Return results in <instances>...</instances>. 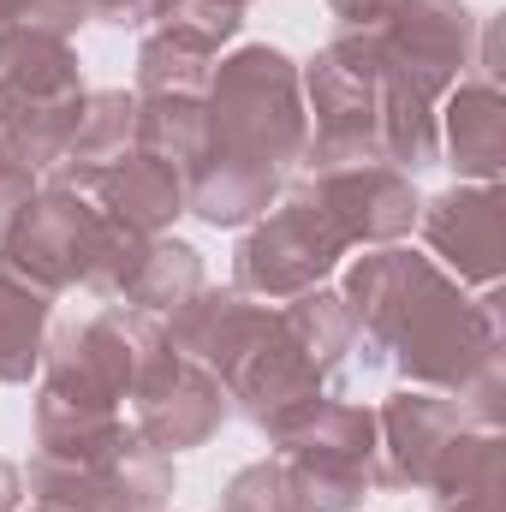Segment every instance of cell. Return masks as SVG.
<instances>
[{"mask_svg": "<svg viewBox=\"0 0 506 512\" xmlns=\"http://www.w3.org/2000/svg\"><path fill=\"white\" fill-rule=\"evenodd\" d=\"M304 173L322 167H352V161H387L399 173H423L441 161V131L435 102L387 60L376 30H346L334 36L304 72Z\"/></svg>", "mask_w": 506, "mask_h": 512, "instance_id": "cell-1", "label": "cell"}, {"mask_svg": "<svg viewBox=\"0 0 506 512\" xmlns=\"http://www.w3.org/2000/svg\"><path fill=\"white\" fill-rule=\"evenodd\" d=\"M203 114H209L203 155L251 161V167H274V173L298 167L304 137H310L298 66H292V54H280L268 42H245L215 66Z\"/></svg>", "mask_w": 506, "mask_h": 512, "instance_id": "cell-2", "label": "cell"}, {"mask_svg": "<svg viewBox=\"0 0 506 512\" xmlns=\"http://www.w3.org/2000/svg\"><path fill=\"white\" fill-rule=\"evenodd\" d=\"M84 66L66 36L6 24L0 30V143L48 173L84 114Z\"/></svg>", "mask_w": 506, "mask_h": 512, "instance_id": "cell-3", "label": "cell"}, {"mask_svg": "<svg viewBox=\"0 0 506 512\" xmlns=\"http://www.w3.org/2000/svg\"><path fill=\"white\" fill-rule=\"evenodd\" d=\"M262 435L274 441V459L292 477L304 512H346L376 489V411L370 405L316 393L310 405H298Z\"/></svg>", "mask_w": 506, "mask_h": 512, "instance_id": "cell-4", "label": "cell"}, {"mask_svg": "<svg viewBox=\"0 0 506 512\" xmlns=\"http://www.w3.org/2000/svg\"><path fill=\"white\" fill-rule=\"evenodd\" d=\"M155 352H161V322L155 316H137L126 304L96 310L84 322H66L42 346V393L72 399V405L120 411L137 393L143 370L155 364Z\"/></svg>", "mask_w": 506, "mask_h": 512, "instance_id": "cell-5", "label": "cell"}, {"mask_svg": "<svg viewBox=\"0 0 506 512\" xmlns=\"http://www.w3.org/2000/svg\"><path fill=\"white\" fill-rule=\"evenodd\" d=\"M346 256L340 233L328 227V215L292 191L280 197L274 209L256 215V227L239 239V256H233V286L251 292L262 304H286L310 286H322L334 274V262Z\"/></svg>", "mask_w": 506, "mask_h": 512, "instance_id": "cell-6", "label": "cell"}, {"mask_svg": "<svg viewBox=\"0 0 506 512\" xmlns=\"http://www.w3.org/2000/svg\"><path fill=\"white\" fill-rule=\"evenodd\" d=\"M298 191L328 215V227L340 233L346 251H352V245H370V251H376V245L405 239V233L417 227V209H423L411 173H399V167H387V161H352V167L304 173Z\"/></svg>", "mask_w": 506, "mask_h": 512, "instance_id": "cell-7", "label": "cell"}, {"mask_svg": "<svg viewBox=\"0 0 506 512\" xmlns=\"http://www.w3.org/2000/svg\"><path fill=\"white\" fill-rule=\"evenodd\" d=\"M96 227H102V209H90L84 191L48 185L18 209V221L0 239V256L60 298L66 286H84V268H90V251H96Z\"/></svg>", "mask_w": 506, "mask_h": 512, "instance_id": "cell-8", "label": "cell"}, {"mask_svg": "<svg viewBox=\"0 0 506 512\" xmlns=\"http://www.w3.org/2000/svg\"><path fill=\"white\" fill-rule=\"evenodd\" d=\"M131 405H137V423H131V429H137L149 447H161V453H185V447L215 441L221 423H227V411H233L221 376H209L203 364L167 352V340H161L155 364L143 370Z\"/></svg>", "mask_w": 506, "mask_h": 512, "instance_id": "cell-9", "label": "cell"}, {"mask_svg": "<svg viewBox=\"0 0 506 512\" xmlns=\"http://www.w3.org/2000/svg\"><path fill=\"white\" fill-rule=\"evenodd\" d=\"M387 48V60L429 96L441 102L465 66H471V36H477V18L465 0H399L381 24H370Z\"/></svg>", "mask_w": 506, "mask_h": 512, "instance_id": "cell-10", "label": "cell"}, {"mask_svg": "<svg viewBox=\"0 0 506 512\" xmlns=\"http://www.w3.org/2000/svg\"><path fill=\"white\" fill-rule=\"evenodd\" d=\"M471 429V417L459 411V399L429 393V387H405L376 411V483L387 489H423L435 483V465L447 459V447Z\"/></svg>", "mask_w": 506, "mask_h": 512, "instance_id": "cell-11", "label": "cell"}, {"mask_svg": "<svg viewBox=\"0 0 506 512\" xmlns=\"http://www.w3.org/2000/svg\"><path fill=\"white\" fill-rule=\"evenodd\" d=\"M417 227L429 251L441 256L459 280L495 286L506 268V197L501 185H453L417 209Z\"/></svg>", "mask_w": 506, "mask_h": 512, "instance_id": "cell-12", "label": "cell"}, {"mask_svg": "<svg viewBox=\"0 0 506 512\" xmlns=\"http://www.w3.org/2000/svg\"><path fill=\"white\" fill-rule=\"evenodd\" d=\"M322 370L298 352V340L280 328V310H274V322L256 334L251 346L221 370V387H227V399L251 417L256 429H274L280 417H292L298 405H310L316 393H322Z\"/></svg>", "mask_w": 506, "mask_h": 512, "instance_id": "cell-13", "label": "cell"}, {"mask_svg": "<svg viewBox=\"0 0 506 512\" xmlns=\"http://www.w3.org/2000/svg\"><path fill=\"white\" fill-rule=\"evenodd\" d=\"M268 322H274V304H262L251 292H239V286H197L167 316L161 340H167V352H179V358L203 364L209 376H221Z\"/></svg>", "mask_w": 506, "mask_h": 512, "instance_id": "cell-14", "label": "cell"}, {"mask_svg": "<svg viewBox=\"0 0 506 512\" xmlns=\"http://www.w3.org/2000/svg\"><path fill=\"white\" fill-rule=\"evenodd\" d=\"M441 149L447 161L459 167V179L471 185H501L506 173V96L495 78H459L447 96H441Z\"/></svg>", "mask_w": 506, "mask_h": 512, "instance_id": "cell-15", "label": "cell"}, {"mask_svg": "<svg viewBox=\"0 0 506 512\" xmlns=\"http://www.w3.org/2000/svg\"><path fill=\"white\" fill-rule=\"evenodd\" d=\"M131 149H137V96H126V90H90L78 126H72L66 149H60V161L48 167V185L96 191L102 173L120 167Z\"/></svg>", "mask_w": 506, "mask_h": 512, "instance_id": "cell-16", "label": "cell"}, {"mask_svg": "<svg viewBox=\"0 0 506 512\" xmlns=\"http://www.w3.org/2000/svg\"><path fill=\"white\" fill-rule=\"evenodd\" d=\"M96 197H102V209L114 221H126L137 233H167L185 215V173L173 161H155V155L131 149L120 167L102 173Z\"/></svg>", "mask_w": 506, "mask_h": 512, "instance_id": "cell-17", "label": "cell"}, {"mask_svg": "<svg viewBox=\"0 0 506 512\" xmlns=\"http://www.w3.org/2000/svg\"><path fill=\"white\" fill-rule=\"evenodd\" d=\"M435 512H506V441L501 429H465L435 465Z\"/></svg>", "mask_w": 506, "mask_h": 512, "instance_id": "cell-18", "label": "cell"}, {"mask_svg": "<svg viewBox=\"0 0 506 512\" xmlns=\"http://www.w3.org/2000/svg\"><path fill=\"white\" fill-rule=\"evenodd\" d=\"M48 316H54V292L0 256V382L6 387H24L42 370Z\"/></svg>", "mask_w": 506, "mask_h": 512, "instance_id": "cell-19", "label": "cell"}, {"mask_svg": "<svg viewBox=\"0 0 506 512\" xmlns=\"http://www.w3.org/2000/svg\"><path fill=\"white\" fill-rule=\"evenodd\" d=\"M221 66V48L179 24H155L137 48V90L131 96H209V78Z\"/></svg>", "mask_w": 506, "mask_h": 512, "instance_id": "cell-20", "label": "cell"}, {"mask_svg": "<svg viewBox=\"0 0 506 512\" xmlns=\"http://www.w3.org/2000/svg\"><path fill=\"white\" fill-rule=\"evenodd\" d=\"M203 286V256L191 251L185 239H167V233H149L143 239V256L131 268L120 304L137 310V316H173L191 292Z\"/></svg>", "mask_w": 506, "mask_h": 512, "instance_id": "cell-21", "label": "cell"}, {"mask_svg": "<svg viewBox=\"0 0 506 512\" xmlns=\"http://www.w3.org/2000/svg\"><path fill=\"white\" fill-rule=\"evenodd\" d=\"M137 149L155 161H173L185 179L209 149L203 96H137Z\"/></svg>", "mask_w": 506, "mask_h": 512, "instance_id": "cell-22", "label": "cell"}, {"mask_svg": "<svg viewBox=\"0 0 506 512\" xmlns=\"http://www.w3.org/2000/svg\"><path fill=\"white\" fill-rule=\"evenodd\" d=\"M274 310H280V328L298 340V352H304L322 376H334V370L346 364V352H352V310H346L340 292L310 286V292H298V298H286V304H274Z\"/></svg>", "mask_w": 506, "mask_h": 512, "instance_id": "cell-23", "label": "cell"}, {"mask_svg": "<svg viewBox=\"0 0 506 512\" xmlns=\"http://www.w3.org/2000/svg\"><path fill=\"white\" fill-rule=\"evenodd\" d=\"M143 239H149V233H137V227L114 221V215L102 209L96 251H90V268H84V292H96V298H120L126 280H131V268H137V256H143Z\"/></svg>", "mask_w": 506, "mask_h": 512, "instance_id": "cell-24", "label": "cell"}, {"mask_svg": "<svg viewBox=\"0 0 506 512\" xmlns=\"http://www.w3.org/2000/svg\"><path fill=\"white\" fill-rule=\"evenodd\" d=\"M221 512H304V501H298L292 477L280 471V459L268 453V459L245 465V471L227 483V495H221Z\"/></svg>", "mask_w": 506, "mask_h": 512, "instance_id": "cell-25", "label": "cell"}, {"mask_svg": "<svg viewBox=\"0 0 506 512\" xmlns=\"http://www.w3.org/2000/svg\"><path fill=\"white\" fill-rule=\"evenodd\" d=\"M155 24H179V30L203 36L209 48H221V42H233V36H239L245 12H239V6H227V0H167V12H161Z\"/></svg>", "mask_w": 506, "mask_h": 512, "instance_id": "cell-26", "label": "cell"}, {"mask_svg": "<svg viewBox=\"0 0 506 512\" xmlns=\"http://www.w3.org/2000/svg\"><path fill=\"white\" fill-rule=\"evenodd\" d=\"M90 18L84 0H0V30L24 24V30H48V36H78V24Z\"/></svg>", "mask_w": 506, "mask_h": 512, "instance_id": "cell-27", "label": "cell"}, {"mask_svg": "<svg viewBox=\"0 0 506 512\" xmlns=\"http://www.w3.org/2000/svg\"><path fill=\"white\" fill-rule=\"evenodd\" d=\"M42 185H36V167H24L6 143H0V239H6V227L18 221V209L36 197Z\"/></svg>", "mask_w": 506, "mask_h": 512, "instance_id": "cell-28", "label": "cell"}, {"mask_svg": "<svg viewBox=\"0 0 506 512\" xmlns=\"http://www.w3.org/2000/svg\"><path fill=\"white\" fill-rule=\"evenodd\" d=\"M84 6H90V18L120 24V30H143L167 12V0H84Z\"/></svg>", "mask_w": 506, "mask_h": 512, "instance_id": "cell-29", "label": "cell"}, {"mask_svg": "<svg viewBox=\"0 0 506 512\" xmlns=\"http://www.w3.org/2000/svg\"><path fill=\"white\" fill-rule=\"evenodd\" d=\"M393 6H399V0H328V12H334L346 30H370V24H381Z\"/></svg>", "mask_w": 506, "mask_h": 512, "instance_id": "cell-30", "label": "cell"}, {"mask_svg": "<svg viewBox=\"0 0 506 512\" xmlns=\"http://www.w3.org/2000/svg\"><path fill=\"white\" fill-rule=\"evenodd\" d=\"M18 489H24L18 465H12V459H0V512H12V507H18Z\"/></svg>", "mask_w": 506, "mask_h": 512, "instance_id": "cell-31", "label": "cell"}, {"mask_svg": "<svg viewBox=\"0 0 506 512\" xmlns=\"http://www.w3.org/2000/svg\"><path fill=\"white\" fill-rule=\"evenodd\" d=\"M30 512H72V507H60V501H36Z\"/></svg>", "mask_w": 506, "mask_h": 512, "instance_id": "cell-32", "label": "cell"}, {"mask_svg": "<svg viewBox=\"0 0 506 512\" xmlns=\"http://www.w3.org/2000/svg\"><path fill=\"white\" fill-rule=\"evenodd\" d=\"M227 6H239V12H245V6H251V0H227Z\"/></svg>", "mask_w": 506, "mask_h": 512, "instance_id": "cell-33", "label": "cell"}]
</instances>
